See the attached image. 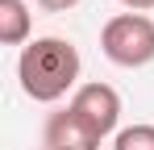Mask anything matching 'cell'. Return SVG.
<instances>
[{"label":"cell","instance_id":"1","mask_svg":"<svg viewBox=\"0 0 154 150\" xmlns=\"http://www.w3.org/2000/svg\"><path fill=\"white\" fill-rule=\"evenodd\" d=\"M17 79H21V92L38 104H54L63 100L79 79V50L67 38H33L21 58H17Z\"/></svg>","mask_w":154,"mask_h":150},{"label":"cell","instance_id":"2","mask_svg":"<svg viewBox=\"0 0 154 150\" xmlns=\"http://www.w3.org/2000/svg\"><path fill=\"white\" fill-rule=\"evenodd\" d=\"M100 50L117 67H146L154 63V21L146 13H117L100 29Z\"/></svg>","mask_w":154,"mask_h":150},{"label":"cell","instance_id":"3","mask_svg":"<svg viewBox=\"0 0 154 150\" xmlns=\"http://www.w3.org/2000/svg\"><path fill=\"white\" fill-rule=\"evenodd\" d=\"M71 108H75L100 138H108V133L117 129V121H121V96H117L112 83H100V79H96V83H79L75 96H71Z\"/></svg>","mask_w":154,"mask_h":150},{"label":"cell","instance_id":"4","mask_svg":"<svg viewBox=\"0 0 154 150\" xmlns=\"http://www.w3.org/2000/svg\"><path fill=\"white\" fill-rule=\"evenodd\" d=\"M42 138H46V150H100V142H104V138L79 117L71 104L46 117Z\"/></svg>","mask_w":154,"mask_h":150},{"label":"cell","instance_id":"5","mask_svg":"<svg viewBox=\"0 0 154 150\" xmlns=\"http://www.w3.org/2000/svg\"><path fill=\"white\" fill-rule=\"evenodd\" d=\"M29 38V8L25 0H0V42L21 46Z\"/></svg>","mask_w":154,"mask_h":150},{"label":"cell","instance_id":"6","mask_svg":"<svg viewBox=\"0 0 154 150\" xmlns=\"http://www.w3.org/2000/svg\"><path fill=\"white\" fill-rule=\"evenodd\" d=\"M112 150H154V125H125L112 138Z\"/></svg>","mask_w":154,"mask_h":150},{"label":"cell","instance_id":"7","mask_svg":"<svg viewBox=\"0 0 154 150\" xmlns=\"http://www.w3.org/2000/svg\"><path fill=\"white\" fill-rule=\"evenodd\" d=\"M38 4H42L46 13H67V8H75L79 0H38Z\"/></svg>","mask_w":154,"mask_h":150},{"label":"cell","instance_id":"8","mask_svg":"<svg viewBox=\"0 0 154 150\" xmlns=\"http://www.w3.org/2000/svg\"><path fill=\"white\" fill-rule=\"evenodd\" d=\"M129 13H146V8H154V0H121Z\"/></svg>","mask_w":154,"mask_h":150},{"label":"cell","instance_id":"9","mask_svg":"<svg viewBox=\"0 0 154 150\" xmlns=\"http://www.w3.org/2000/svg\"><path fill=\"white\" fill-rule=\"evenodd\" d=\"M42 150H46V146H42Z\"/></svg>","mask_w":154,"mask_h":150}]
</instances>
